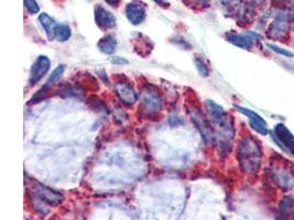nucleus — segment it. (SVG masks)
Here are the masks:
<instances>
[{
    "label": "nucleus",
    "instance_id": "10",
    "mask_svg": "<svg viewBox=\"0 0 294 220\" xmlns=\"http://www.w3.org/2000/svg\"><path fill=\"white\" fill-rule=\"evenodd\" d=\"M257 38H259V34L254 32L227 33V41H229L231 44H234V46L243 50H250L252 48L253 40Z\"/></svg>",
    "mask_w": 294,
    "mask_h": 220
},
{
    "label": "nucleus",
    "instance_id": "22",
    "mask_svg": "<svg viewBox=\"0 0 294 220\" xmlns=\"http://www.w3.org/2000/svg\"><path fill=\"white\" fill-rule=\"evenodd\" d=\"M268 46V48L271 50V51H273V52H275V53H278V54H280V55H282V56H285V58H293V53L292 52H290V51H287V50H285V48H280V46H275V44H271V43H268L267 44Z\"/></svg>",
    "mask_w": 294,
    "mask_h": 220
},
{
    "label": "nucleus",
    "instance_id": "8",
    "mask_svg": "<svg viewBox=\"0 0 294 220\" xmlns=\"http://www.w3.org/2000/svg\"><path fill=\"white\" fill-rule=\"evenodd\" d=\"M235 108L238 110V112L246 116V117L248 118L249 124H250L251 128L256 132H258L259 134L265 136L269 134L268 124L265 122L261 116H259L257 112H254L251 109H248L241 106H235Z\"/></svg>",
    "mask_w": 294,
    "mask_h": 220
},
{
    "label": "nucleus",
    "instance_id": "27",
    "mask_svg": "<svg viewBox=\"0 0 294 220\" xmlns=\"http://www.w3.org/2000/svg\"><path fill=\"white\" fill-rule=\"evenodd\" d=\"M293 22H294V11H293Z\"/></svg>",
    "mask_w": 294,
    "mask_h": 220
},
{
    "label": "nucleus",
    "instance_id": "12",
    "mask_svg": "<svg viewBox=\"0 0 294 220\" xmlns=\"http://www.w3.org/2000/svg\"><path fill=\"white\" fill-rule=\"evenodd\" d=\"M272 178L274 182L282 190H289L294 187V174L291 170H287L285 168L274 166L272 168Z\"/></svg>",
    "mask_w": 294,
    "mask_h": 220
},
{
    "label": "nucleus",
    "instance_id": "17",
    "mask_svg": "<svg viewBox=\"0 0 294 220\" xmlns=\"http://www.w3.org/2000/svg\"><path fill=\"white\" fill-rule=\"evenodd\" d=\"M54 36L55 40H58L59 42H66L72 36L71 28L68 24H58L57 26H55Z\"/></svg>",
    "mask_w": 294,
    "mask_h": 220
},
{
    "label": "nucleus",
    "instance_id": "7",
    "mask_svg": "<svg viewBox=\"0 0 294 220\" xmlns=\"http://www.w3.org/2000/svg\"><path fill=\"white\" fill-rule=\"evenodd\" d=\"M290 24H291V19L289 14H287L286 12L278 14L268 31L269 36L273 38H284V36L290 30Z\"/></svg>",
    "mask_w": 294,
    "mask_h": 220
},
{
    "label": "nucleus",
    "instance_id": "4",
    "mask_svg": "<svg viewBox=\"0 0 294 220\" xmlns=\"http://www.w3.org/2000/svg\"><path fill=\"white\" fill-rule=\"evenodd\" d=\"M31 195L39 198V200H41L42 202H46L47 205L50 206H57L63 202L62 194H60V192L49 188V187L44 186L40 183H37V182L33 183Z\"/></svg>",
    "mask_w": 294,
    "mask_h": 220
},
{
    "label": "nucleus",
    "instance_id": "16",
    "mask_svg": "<svg viewBox=\"0 0 294 220\" xmlns=\"http://www.w3.org/2000/svg\"><path fill=\"white\" fill-rule=\"evenodd\" d=\"M39 21H40L42 28L44 29V31H46V34L49 40L50 41L55 40L54 32H55V26H57L58 24L55 22V20L52 18V16H50L48 14L43 12L39 16Z\"/></svg>",
    "mask_w": 294,
    "mask_h": 220
},
{
    "label": "nucleus",
    "instance_id": "9",
    "mask_svg": "<svg viewBox=\"0 0 294 220\" xmlns=\"http://www.w3.org/2000/svg\"><path fill=\"white\" fill-rule=\"evenodd\" d=\"M50 68H51V62H50L49 58L46 56V55H40L31 66L29 77L30 84H38L43 78L44 75H47V73L50 70Z\"/></svg>",
    "mask_w": 294,
    "mask_h": 220
},
{
    "label": "nucleus",
    "instance_id": "5",
    "mask_svg": "<svg viewBox=\"0 0 294 220\" xmlns=\"http://www.w3.org/2000/svg\"><path fill=\"white\" fill-rule=\"evenodd\" d=\"M190 114H191V117L193 122L196 124L197 129L201 132V134L203 136L204 141L209 144V143H212L214 140V134H213V129H212V124H209L208 120L204 117L203 114L199 112L197 108H194L190 110Z\"/></svg>",
    "mask_w": 294,
    "mask_h": 220
},
{
    "label": "nucleus",
    "instance_id": "1",
    "mask_svg": "<svg viewBox=\"0 0 294 220\" xmlns=\"http://www.w3.org/2000/svg\"><path fill=\"white\" fill-rule=\"evenodd\" d=\"M237 158L243 172L257 174L262 161V152L257 141L251 136L242 139L238 146Z\"/></svg>",
    "mask_w": 294,
    "mask_h": 220
},
{
    "label": "nucleus",
    "instance_id": "11",
    "mask_svg": "<svg viewBox=\"0 0 294 220\" xmlns=\"http://www.w3.org/2000/svg\"><path fill=\"white\" fill-rule=\"evenodd\" d=\"M141 104L149 114L158 112L162 108V99H161L159 92L151 90H143L141 94Z\"/></svg>",
    "mask_w": 294,
    "mask_h": 220
},
{
    "label": "nucleus",
    "instance_id": "26",
    "mask_svg": "<svg viewBox=\"0 0 294 220\" xmlns=\"http://www.w3.org/2000/svg\"><path fill=\"white\" fill-rule=\"evenodd\" d=\"M153 2L155 4H158L159 6H162V7H164V8L169 7V6H170V4L168 2H166V0H153Z\"/></svg>",
    "mask_w": 294,
    "mask_h": 220
},
{
    "label": "nucleus",
    "instance_id": "18",
    "mask_svg": "<svg viewBox=\"0 0 294 220\" xmlns=\"http://www.w3.org/2000/svg\"><path fill=\"white\" fill-rule=\"evenodd\" d=\"M64 70H65V65L63 64H60L58 68H55V70L52 72V74L50 75V77L48 78L47 84L44 87H50L51 85L55 84L57 82H59L61 78H62Z\"/></svg>",
    "mask_w": 294,
    "mask_h": 220
},
{
    "label": "nucleus",
    "instance_id": "19",
    "mask_svg": "<svg viewBox=\"0 0 294 220\" xmlns=\"http://www.w3.org/2000/svg\"><path fill=\"white\" fill-rule=\"evenodd\" d=\"M280 210L283 214H287L289 212H292L293 209V200L290 196H285L283 197V200L280 202Z\"/></svg>",
    "mask_w": 294,
    "mask_h": 220
},
{
    "label": "nucleus",
    "instance_id": "6",
    "mask_svg": "<svg viewBox=\"0 0 294 220\" xmlns=\"http://www.w3.org/2000/svg\"><path fill=\"white\" fill-rule=\"evenodd\" d=\"M126 16L131 24L139 26L146 20L147 6L139 0H134L126 7Z\"/></svg>",
    "mask_w": 294,
    "mask_h": 220
},
{
    "label": "nucleus",
    "instance_id": "20",
    "mask_svg": "<svg viewBox=\"0 0 294 220\" xmlns=\"http://www.w3.org/2000/svg\"><path fill=\"white\" fill-rule=\"evenodd\" d=\"M194 63H195L196 70L199 73V75H201L202 77H208L209 70L206 66V64L204 63L203 60H199L198 58H195V60H194Z\"/></svg>",
    "mask_w": 294,
    "mask_h": 220
},
{
    "label": "nucleus",
    "instance_id": "14",
    "mask_svg": "<svg viewBox=\"0 0 294 220\" xmlns=\"http://www.w3.org/2000/svg\"><path fill=\"white\" fill-rule=\"evenodd\" d=\"M115 92L117 94L119 99L127 106H131L138 100V95L129 84L125 82H117L114 86Z\"/></svg>",
    "mask_w": 294,
    "mask_h": 220
},
{
    "label": "nucleus",
    "instance_id": "13",
    "mask_svg": "<svg viewBox=\"0 0 294 220\" xmlns=\"http://www.w3.org/2000/svg\"><path fill=\"white\" fill-rule=\"evenodd\" d=\"M95 22L99 29L108 31L116 26V18L110 11L105 9L102 6H97L95 8Z\"/></svg>",
    "mask_w": 294,
    "mask_h": 220
},
{
    "label": "nucleus",
    "instance_id": "24",
    "mask_svg": "<svg viewBox=\"0 0 294 220\" xmlns=\"http://www.w3.org/2000/svg\"><path fill=\"white\" fill-rule=\"evenodd\" d=\"M110 63H113L115 65H127L129 62L124 58H120V56H112L109 58Z\"/></svg>",
    "mask_w": 294,
    "mask_h": 220
},
{
    "label": "nucleus",
    "instance_id": "2",
    "mask_svg": "<svg viewBox=\"0 0 294 220\" xmlns=\"http://www.w3.org/2000/svg\"><path fill=\"white\" fill-rule=\"evenodd\" d=\"M205 107H206V114L208 121L210 124L217 126L218 131L232 128L231 124L228 121V117H227L225 109L221 107L220 104H216L213 100H206Z\"/></svg>",
    "mask_w": 294,
    "mask_h": 220
},
{
    "label": "nucleus",
    "instance_id": "23",
    "mask_svg": "<svg viewBox=\"0 0 294 220\" xmlns=\"http://www.w3.org/2000/svg\"><path fill=\"white\" fill-rule=\"evenodd\" d=\"M185 2L193 8H204L207 7L209 4V0H185Z\"/></svg>",
    "mask_w": 294,
    "mask_h": 220
},
{
    "label": "nucleus",
    "instance_id": "15",
    "mask_svg": "<svg viewBox=\"0 0 294 220\" xmlns=\"http://www.w3.org/2000/svg\"><path fill=\"white\" fill-rule=\"evenodd\" d=\"M97 48L103 54L112 55L117 48V40L112 34L104 36L97 43Z\"/></svg>",
    "mask_w": 294,
    "mask_h": 220
},
{
    "label": "nucleus",
    "instance_id": "3",
    "mask_svg": "<svg viewBox=\"0 0 294 220\" xmlns=\"http://www.w3.org/2000/svg\"><path fill=\"white\" fill-rule=\"evenodd\" d=\"M273 140L282 150L294 156V136L283 124H278L273 129Z\"/></svg>",
    "mask_w": 294,
    "mask_h": 220
},
{
    "label": "nucleus",
    "instance_id": "21",
    "mask_svg": "<svg viewBox=\"0 0 294 220\" xmlns=\"http://www.w3.org/2000/svg\"><path fill=\"white\" fill-rule=\"evenodd\" d=\"M25 7L30 14H37L40 11V6L36 2V0H24Z\"/></svg>",
    "mask_w": 294,
    "mask_h": 220
},
{
    "label": "nucleus",
    "instance_id": "25",
    "mask_svg": "<svg viewBox=\"0 0 294 220\" xmlns=\"http://www.w3.org/2000/svg\"><path fill=\"white\" fill-rule=\"evenodd\" d=\"M109 6H112V7H118L119 4L121 2V0H105Z\"/></svg>",
    "mask_w": 294,
    "mask_h": 220
}]
</instances>
